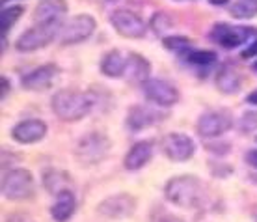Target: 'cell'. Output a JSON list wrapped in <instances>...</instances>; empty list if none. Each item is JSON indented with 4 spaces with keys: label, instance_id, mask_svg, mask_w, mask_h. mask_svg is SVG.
<instances>
[{
    "label": "cell",
    "instance_id": "1",
    "mask_svg": "<svg viewBox=\"0 0 257 222\" xmlns=\"http://www.w3.org/2000/svg\"><path fill=\"white\" fill-rule=\"evenodd\" d=\"M95 104V95L90 91L60 90L52 97V110L64 122H78L88 116Z\"/></svg>",
    "mask_w": 257,
    "mask_h": 222
},
{
    "label": "cell",
    "instance_id": "2",
    "mask_svg": "<svg viewBox=\"0 0 257 222\" xmlns=\"http://www.w3.org/2000/svg\"><path fill=\"white\" fill-rule=\"evenodd\" d=\"M166 198L179 207H194L203 198V185L194 176H177L166 185Z\"/></svg>",
    "mask_w": 257,
    "mask_h": 222
},
{
    "label": "cell",
    "instance_id": "3",
    "mask_svg": "<svg viewBox=\"0 0 257 222\" xmlns=\"http://www.w3.org/2000/svg\"><path fill=\"white\" fill-rule=\"evenodd\" d=\"M60 21L54 23H38V26H32L30 30H26L23 36H19L17 39V51L21 52H32L38 51L41 47L49 45L52 39L60 34Z\"/></svg>",
    "mask_w": 257,
    "mask_h": 222
},
{
    "label": "cell",
    "instance_id": "4",
    "mask_svg": "<svg viewBox=\"0 0 257 222\" xmlns=\"http://www.w3.org/2000/svg\"><path fill=\"white\" fill-rule=\"evenodd\" d=\"M2 194L8 200H28L34 194V177L25 168L10 170L2 177Z\"/></svg>",
    "mask_w": 257,
    "mask_h": 222
},
{
    "label": "cell",
    "instance_id": "5",
    "mask_svg": "<svg viewBox=\"0 0 257 222\" xmlns=\"http://www.w3.org/2000/svg\"><path fill=\"white\" fill-rule=\"evenodd\" d=\"M95 19L88 15V13H82V15H75L73 19H69L62 28H60L58 39L60 43L64 45H75V43H80L84 39H88L95 30Z\"/></svg>",
    "mask_w": 257,
    "mask_h": 222
},
{
    "label": "cell",
    "instance_id": "6",
    "mask_svg": "<svg viewBox=\"0 0 257 222\" xmlns=\"http://www.w3.org/2000/svg\"><path fill=\"white\" fill-rule=\"evenodd\" d=\"M136 200L135 196L119 192V194H112L104 198L103 202L97 205V213L104 218H112V220H119V218H127L135 213Z\"/></svg>",
    "mask_w": 257,
    "mask_h": 222
},
{
    "label": "cell",
    "instance_id": "7",
    "mask_svg": "<svg viewBox=\"0 0 257 222\" xmlns=\"http://www.w3.org/2000/svg\"><path fill=\"white\" fill-rule=\"evenodd\" d=\"M110 150V142L108 138L103 137V135H99V133H90L88 137H84L78 140L77 144V157L80 161L88 164H93V163H99V161H103L106 153Z\"/></svg>",
    "mask_w": 257,
    "mask_h": 222
},
{
    "label": "cell",
    "instance_id": "8",
    "mask_svg": "<svg viewBox=\"0 0 257 222\" xmlns=\"http://www.w3.org/2000/svg\"><path fill=\"white\" fill-rule=\"evenodd\" d=\"M142 90H144V95L157 106H172L179 101L177 88L162 78H148L142 84Z\"/></svg>",
    "mask_w": 257,
    "mask_h": 222
},
{
    "label": "cell",
    "instance_id": "9",
    "mask_svg": "<svg viewBox=\"0 0 257 222\" xmlns=\"http://www.w3.org/2000/svg\"><path fill=\"white\" fill-rule=\"evenodd\" d=\"M110 23L117 30V34L123 36V38L138 39V38H144V34H146L144 21L136 13L128 12V10H116V12L110 15Z\"/></svg>",
    "mask_w": 257,
    "mask_h": 222
},
{
    "label": "cell",
    "instance_id": "10",
    "mask_svg": "<svg viewBox=\"0 0 257 222\" xmlns=\"http://www.w3.org/2000/svg\"><path fill=\"white\" fill-rule=\"evenodd\" d=\"M162 151L168 159L172 161H188L190 157L194 155L196 151V146H194L192 138L183 135V133H170L162 138Z\"/></svg>",
    "mask_w": 257,
    "mask_h": 222
},
{
    "label": "cell",
    "instance_id": "11",
    "mask_svg": "<svg viewBox=\"0 0 257 222\" xmlns=\"http://www.w3.org/2000/svg\"><path fill=\"white\" fill-rule=\"evenodd\" d=\"M229 127H231V116L224 110H209L201 114L198 122V133L203 138L220 137Z\"/></svg>",
    "mask_w": 257,
    "mask_h": 222
},
{
    "label": "cell",
    "instance_id": "12",
    "mask_svg": "<svg viewBox=\"0 0 257 222\" xmlns=\"http://www.w3.org/2000/svg\"><path fill=\"white\" fill-rule=\"evenodd\" d=\"M162 118H166L164 112H159L157 108L144 106V104H135L127 114V125L133 131H140L159 124Z\"/></svg>",
    "mask_w": 257,
    "mask_h": 222
},
{
    "label": "cell",
    "instance_id": "13",
    "mask_svg": "<svg viewBox=\"0 0 257 222\" xmlns=\"http://www.w3.org/2000/svg\"><path fill=\"white\" fill-rule=\"evenodd\" d=\"M47 135V125L41 120H25L12 129V137L19 144L39 142Z\"/></svg>",
    "mask_w": 257,
    "mask_h": 222
},
{
    "label": "cell",
    "instance_id": "14",
    "mask_svg": "<svg viewBox=\"0 0 257 222\" xmlns=\"http://www.w3.org/2000/svg\"><path fill=\"white\" fill-rule=\"evenodd\" d=\"M56 73H58V67L56 65H41L38 69H34L30 71L28 75L23 77L21 80V84L25 86L26 90H32V91H39V90H45L51 86V82L54 80L56 77Z\"/></svg>",
    "mask_w": 257,
    "mask_h": 222
},
{
    "label": "cell",
    "instance_id": "15",
    "mask_svg": "<svg viewBox=\"0 0 257 222\" xmlns=\"http://www.w3.org/2000/svg\"><path fill=\"white\" fill-rule=\"evenodd\" d=\"M250 30L251 28H229V26L220 25L214 28L212 38L216 39L220 45H224L225 49H235L250 38Z\"/></svg>",
    "mask_w": 257,
    "mask_h": 222
},
{
    "label": "cell",
    "instance_id": "16",
    "mask_svg": "<svg viewBox=\"0 0 257 222\" xmlns=\"http://www.w3.org/2000/svg\"><path fill=\"white\" fill-rule=\"evenodd\" d=\"M67 12L65 0H41L34 10V19L38 23H54L60 21Z\"/></svg>",
    "mask_w": 257,
    "mask_h": 222
},
{
    "label": "cell",
    "instance_id": "17",
    "mask_svg": "<svg viewBox=\"0 0 257 222\" xmlns=\"http://www.w3.org/2000/svg\"><path fill=\"white\" fill-rule=\"evenodd\" d=\"M153 157V144L148 142V140H142V142H136L128 153L125 155V168L127 170H140L142 166L151 161Z\"/></svg>",
    "mask_w": 257,
    "mask_h": 222
},
{
    "label": "cell",
    "instance_id": "18",
    "mask_svg": "<svg viewBox=\"0 0 257 222\" xmlns=\"http://www.w3.org/2000/svg\"><path fill=\"white\" fill-rule=\"evenodd\" d=\"M127 60H128V52L114 51L106 52L103 56V62H101V71L106 75V77H112V78H119V77H125V69H127Z\"/></svg>",
    "mask_w": 257,
    "mask_h": 222
},
{
    "label": "cell",
    "instance_id": "19",
    "mask_svg": "<svg viewBox=\"0 0 257 222\" xmlns=\"http://www.w3.org/2000/svg\"><path fill=\"white\" fill-rule=\"evenodd\" d=\"M75 207H77V200L69 189L62 190L56 194V202L52 203L51 207V215L56 222H65L69 220L71 215L75 213Z\"/></svg>",
    "mask_w": 257,
    "mask_h": 222
},
{
    "label": "cell",
    "instance_id": "20",
    "mask_svg": "<svg viewBox=\"0 0 257 222\" xmlns=\"http://www.w3.org/2000/svg\"><path fill=\"white\" fill-rule=\"evenodd\" d=\"M149 73H151V65L144 56L136 54V52H128V60H127V69H125V77L131 80V82H140L144 84L149 78Z\"/></svg>",
    "mask_w": 257,
    "mask_h": 222
},
{
    "label": "cell",
    "instance_id": "21",
    "mask_svg": "<svg viewBox=\"0 0 257 222\" xmlns=\"http://www.w3.org/2000/svg\"><path fill=\"white\" fill-rule=\"evenodd\" d=\"M216 86L222 93H237L240 88V73L233 65H224L216 75Z\"/></svg>",
    "mask_w": 257,
    "mask_h": 222
},
{
    "label": "cell",
    "instance_id": "22",
    "mask_svg": "<svg viewBox=\"0 0 257 222\" xmlns=\"http://www.w3.org/2000/svg\"><path fill=\"white\" fill-rule=\"evenodd\" d=\"M69 176L62 172V170H49L45 172V176H43V185H45V189L52 194H58L62 190H67L69 187Z\"/></svg>",
    "mask_w": 257,
    "mask_h": 222
},
{
    "label": "cell",
    "instance_id": "23",
    "mask_svg": "<svg viewBox=\"0 0 257 222\" xmlns=\"http://www.w3.org/2000/svg\"><path fill=\"white\" fill-rule=\"evenodd\" d=\"M231 15L237 19H250L257 15V0H237L231 4Z\"/></svg>",
    "mask_w": 257,
    "mask_h": 222
},
{
    "label": "cell",
    "instance_id": "24",
    "mask_svg": "<svg viewBox=\"0 0 257 222\" xmlns=\"http://www.w3.org/2000/svg\"><path fill=\"white\" fill-rule=\"evenodd\" d=\"M23 12H25L23 6H10L6 10H2V13H0V28H2V34H6L19 21Z\"/></svg>",
    "mask_w": 257,
    "mask_h": 222
},
{
    "label": "cell",
    "instance_id": "25",
    "mask_svg": "<svg viewBox=\"0 0 257 222\" xmlns=\"http://www.w3.org/2000/svg\"><path fill=\"white\" fill-rule=\"evenodd\" d=\"M162 45L166 47L168 51L181 52V51H185V49H188L190 39L185 38V36H168V38L162 39Z\"/></svg>",
    "mask_w": 257,
    "mask_h": 222
},
{
    "label": "cell",
    "instance_id": "26",
    "mask_svg": "<svg viewBox=\"0 0 257 222\" xmlns=\"http://www.w3.org/2000/svg\"><path fill=\"white\" fill-rule=\"evenodd\" d=\"M214 60H218L216 52L212 51H192L188 52V62L196 65H209L212 64Z\"/></svg>",
    "mask_w": 257,
    "mask_h": 222
},
{
    "label": "cell",
    "instance_id": "27",
    "mask_svg": "<svg viewBox=\"0 0 257 222\" xmlns=\"http://www.w3.org/2000/svg\"><path fill=\"white\" fill-rule=\"evenodd\" d=\"M238 129L242 131V133H251V131H255L257 129V110L244 112L242 118H240Z\"/></svg>",
    "mask_w": 257,
    "mask_h": 222
},
{
    "label": "cell",
    "instance_id": "28",
    "mask_svg": "<svg viewBox=\"0 0 257 222\" xmlns=\"http://www.w3.org/2000/svg\"><path fill=\"white\" fill-rule=\"evenodd\" d=\"M151 25H153L155 34H161V32H164L166 28H170L172 21H170V17H168L166 13H155V17H153V21H151Z\"/></svg>",
    "mask_w": 257,
    "mask_h": 222
},
{
    "label": "cell",
    "instance_id": "29",
    "mask_svg": "<svg viewBox=\"0 0 257 222\" xmlns=\"http://www.w3.org/2000/svg\"><path fill=\"white\" fill-rule=\"evenodd\" d=\"M6 222H36L28 213H13L6 218Z\"/></svg>",
    "mask_w": 257,
    "mask_h": 222
},
{
    "label": "cell",
    "instance_id": "30",
    "mask_svg": "<svg viewBox=\"0 0 257 222\" xmlns=\"http://www.w3.org/2000/svg\"><path fill=\"white\" fill-rule=\"evenodd\" d=\"M240 56H242V58H253V56H257V36H255V39L251 41L250 45L242 51V54H240Z\"/></svg>",
    "mask_w": 257,
    "mask_h": 222
},
{
    "label": "cell",
    "instance_id": "31",
    "mask_svg": "<svg viewBox=\"0 0 257 222\" xmlns=\"http://www.w3.org/2000/svg\"><path fill=\"white\" fill-rule=\"evenodd\" d=\"M246 163L253 166V168H257V150H251L246 153Z\"/></svg>",
    "mask_w": 257,
    "mask_h": 222
},
{
    "label": "cell",
    "instance_id": "32",
    "mask_svg": "<svg viewBox=\"0 0 257 222\" xmlns=\"http://www.w3.org/2000/svg\"><path fill=\"white\" fill-rule=\"evenodd\" d=\"M161 222H185V220L179 218V216H175V215H166L164 218H161Z\"/></svg>",
    "mask_w": 257,
    "mask_h": 222
},
{
    "label": "cell",
    "instance_id": "33",
    "mask_svg": "<svg viewBox=\"0 0 257 222\" xmlns=\"http://www.w3.org/2000/svg\"><path fill=\"white\" fill-rule=\"evenodd\" d=\"M6 91H10V82L6 80V77H2V99L6 97Z\"/></svg>",
    "mask_w": 257,
    "mask_h": 222
},
{
    "label": "cell",
    "instance_id": "34",
    "mask_svg": "<svg viewBox=\"0 0 257 222\" xmlns=\"http://www.w3.org/2000/svg\"><path fill=\"white\" fill-rule=\"evenodd\" d=\"M248 103H250V104H257V90H253L250 95H248Z\"/></svg>",
    "mask_w": 257,
    "mask_h": 222
},
{
    "label": "cell",
    "instance_id": "35",
    "mask_svg": "<svg viewBox=\"0 0 257 222\" xmlns=\"http://www.w3.org/2000/svg\"><path fill=\"white\" fill-rule=\"evenodd\" d=\"M209 2H211L212 6H222V4H225L227 0H209Z\"/></svg>",
    "mask_w": 257,
    "mask_h": 222
},
{
    "label": "cell",
    "instance_id": "36",
    "mask_svg": "<svg viewBox=\"0 0 257 222\" xmlns=\"http://www.w3.org/2000/svg\"><path fill=\"white\" fill-rule=\"evenodd\" d=\"M253 69H257V62H255V64H253Z\"/></svg>",
    "mask_w": 257,
    "mask_h": 222
},
{
    "label": "cell",
    "instance_id": "37",
    "mask_svg": "<svg viewBox=\"0 0 257 222\" xmlns=\"http://www.w3.org/2000/svg\"><path fill=\"white\" fill-rule=\"evenodd\" d=\"M108 2H116V0H108Z\"/></svg>",
    "mask_w": 257,
    "mask_h": 222
},
{
    "label": "cell",
    "instance_id": "38",
    "mask_svg": "<svg viewBox=\"0 0 257 222\" xmlns=\"http://www.w3.org/2000/svg\"><path fill=\"white\" fill-rule=\"evenodd\" d=\"M255 140H257V138H255Z\"/></svg>",
    "mask_w": 257,
    "mask_h": 222
}]
</instances>
